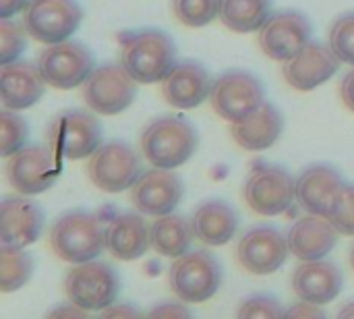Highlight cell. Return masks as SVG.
Listing matches in <instances>:
<instances>
[{"mask_svg": "<svg viewBox=\"0 0 354 319\" xmlns=\"http://www.w3.org/2000/svg\"><path fill=\"white\" fill-rule=\"evenodd\" d=\"M120 64L137 83H162L176 64V46L172 37L158 27L122 31Z\"/></svg>", "mask_w": 354, "mask_h": 319, "instance_id": "cell-1", "label": "cell"}, {"mask_svg": "<svg viewBox=\"0 0 354 319\" xmlns=\"http://www.w3.org/2000/svg\"><path fill=\"white\" fill-rule=\"evenodd\" d=\"M141 152L156 168H178L191 160L199 145L195 127L178 116H160L141 131Z\"/></svg>", "mask_w": 354, "mask_h": 319, "instance_id": "cell-2", "label": "cell"}, {"mask_svg": "<svg viewBox=\"0 0 354 319\" xmlns=\"http://www.w3.org/2000/svg\"><path fill=\"white\" fill-rule=\"evenodd\" d=\"M52 251L68 264H87L106 249V228L95 214L73 210L62 214L50 230Z\"/></svg>", "mask_w": 354, "mask_h": 319, "instance_id": "cell-3", "label": "cell"}, {"mask_svg": "<svg viewBox=\"0 0 354 319\" xmlns=\"http://www.w3.org/2000/svg\"><path fill=\"white\" fill-rule=\"evenodd\" d=\"M48 139L60 160H83L102 145V125L87 110H60L50 120Z\"/></svg>", "mask_w": 354, "mask_h": 319, "instance_id": "cell-4", "label": "cell"}, {"mask_svg": "<svg viewBox=\"0 0 354 319\" xmlns=\"http://www.w3.org/2000/svg\"><path fill=\"white\" fill-rule=\"evenodd\" d=\"M89 181L106 193L131 189L143 174L139 154L124 141L102 143L87 162Z\"/></svg>", "mask_w": 354, "mask_h": 319, "instance_id": "cell-5", "label": "cell"}, {"mask_svg": "<svg viewBox=\"0 0 354 319\" xmlns=\"http://www.w3.org/2000/svg\"><path fill=\"white\" fill-rule=\"evenodd\" d=\"M137 98V81L118 62H108L87 77L83 83V100L87 108L102 116L124 112Z\"/></svg>", "mask_w": 354, "mask_h": 319, "instance_id": "cell-6", "label": "cell"}, {"mask_svg": "<svg viewBox=\"0 0 354 319\" xmlns=\"http://www.w3.org/2000/svg\"><path fill=\"white\" fill-rule=\"evenodd\" d=\"M170 289L183 303L209 301L222 284V268L207 251L180 255L170 268Z\"/></svg>", "mask_w": 354, "mask_h": 319, "instance_id": "cell-7", "label": "cell"}, {"mask_svg": "<svg viewBox=\"0 0 354 319\" xmlns=\"http://www.w3.org/2000/svg\"><path fill=\"white\" fill-rule=\"evenodd\" d=\"M245 201L261 216L284 214L297 199V181L276 164H255L245 181Z\"/></svg>", "mask_w": 354, "mask_h": 319, "instance_id": "cell-8", "label": "cell"}, {"mask_svg": "<svg viewBox=\"0 0 354 319\" xmlns=\"http://www.w3.org/2000/svg\"><path fill=\"white\" fill-rule=\"evenodd\" d=\"M68 301L85 311H100L114 305L120 293L118 274L104 262L77 264L64 280Z\"/></svg>", "mask_w": 354, "mask_h": 319, "instance_id": "cell-9", "label": "cell"}, {"mask_svg": "<svg viewBox=\"0 0 354 319\" xmlns=\"http://www.w3.org/2000/svg\"><path fill=\"white\" fill-rule=\"evenodd\" d=\"M60 174V158L52 147L25 145L6 158V179L21 195H39L48 191Z\"/></svg>", "mask_w": 354, "mask_h": 319, "instance_id": "cell-10", "label": "cell"}, {"mask_svg": "<svg viewBox=\"0 0 354 319\" xmlns=\"http://www.w3.org/2000/svg\"><path fill=\"white\" fill-rule=\"evenodd\" d=\"M83 21V8L77 0H29L23 10L27 33L39 44L66 42Z\"/></svg>", "mask_w": 354, "mask_h": 319, "instance_id": "cell-11", "label": "cell"}, {"mask_svg": "<svg viewBox=\"0 0 354 319\" xmlns=\"http://www.w3.org/2000/svg\"><path fill=\"white\" fill-rule=\"evenodd\" d=\"M209 104L220 118L236 122L266 104V89L255 75L247 71H228L214 81Z\"/></svg>", "mask_w": 354, "mask_h": 319, "instance_id": "cell-12", "label": "cell"}, {"mask_svg": "<svg viewBox=\"0 0 354 319\" xmlns=\"http://www.w3.org/2000/svg\"><path fill=\"white\" fill-rule=\"evenodd\" d=\"M37 66L46 83L56 89H73L83 85L95 69L89 48L75 39L48 46L39 54Z\"/></svg>", "mask_w": 354, "mask_h": 319, "instance_id": "cell-13", "label": "cell"}, {"mask_svg": "<svg viewBox=\"0 0 354 319\" xmlns=\"http://www.w3.org/2000/svg\"><path fill=\"white\" fill-rule=\"evenodd\" d=\"M311 21L295 8L274 12L257 31V44L261 52L278 62L290 60L311 42Z\"/></svg>", "mask_w": 354, "mask_h": 319, "instance_id": "cell-14", "label": "cell"}, {"mask_svg": "<svg viewBox=\"0 0 354 319\" xmlns=\"http://www.w3.org/2000/svg\"><path fill=\"white\" fill-rule=\"evenodd\" d=\"M288 253V239L274 226H255L247 230L236 249L241 266L255 276L278 272L284 266Z\"/></svg>", "mask_w": 354, "mask_h": 319, "instance_id": "cell-15", "label": "cell"}, {"mask_svg": "<svg viewBox=\"0 0 354 319\" xmlns=\"http://www.w3.org/2000/svg\"><path fill=\"white\" fill-rule=\"evenodd\" d=\"M185 195L183 181L166 168H153L131 187V203L137 212L153 218L172 214Z\"/></svg>", "mask_w": 354, "mask_h": 319, "instance_id": "cell-16", "label": "cell"}, {"mask_svg": "<svg viewBox=\"0 0 354 319\" xmlns=\"http://www.w3.org/2000/svg\"><path fill=\"white\" fill-rule=\"evenodd\" d=\"M340 62L330 44L309 42L299 54L284 62V79L297 91H311L330 81L338 73Z\"/></svg>", "mask_w": 354, "mask_h": 319, "instance_id": "cell-17", "label": "cell"}, {"mask_svg": "<svg viewBox=\"0 0 354 319\" xmlns=\"http://www.w3.org/2000/svg\"><path fill=\"white\" fill-rule=\"evenodd\" d=\"M212 77L197 60H178L162 79V98L176 110H191L205 102L212 93Z\"/></svg>", "mask_w": 354, "mask_h": 319, "instance_id": "cell-18", "label": "cell"}, {"mask_svg": "<svg viewBox=\"0 0 354 319\" xmlns=\"http://www.w3.org/2000/svg\"><path fill=\"white\" fill-rule=\"evenodd\" d=\"M41 226H44L41 208L35 201L27 199V195L6 197L0 203V245L2 247L25 249L33 245L39 239Z\"/></svg>", "mask_w": 354, "mask_h": 319, "instance_id": "cell-19", "label": "cell"}, {"mask_svg": "<svg viewBox=\"0 0 354 319\" xmlns=\"http://www.w3.org/2000/svg\"><path fill=\"white\" fill-rule=\"evenodd\" d=\"M344 185L336 168L330 164H313L297 179V201L307 214L328 218Z\"/></svg>", "mask_w": 354, "mask_h": 319, "instance_id": "cell-20", "label": "cell"}, {"mask_svg": "<svg viewBox=\"0 0 354 319\" xmlns=\"http://www.w3.org/2000/svg\"><path fill=\"white\" fill-rule=\"evenodd\" d=\"M46 79L31 60H15L0 66V102L8 110H25L39 102L46 89Z\"/></svg>", "mask_w": 354, "mask_h": 319, "instance_id": "cell-21", "label": "cell"}, {"mask_svg": "<svg viewBox=\"0 0 354 319\" xmlns=\"http://www.w3.org/2000/svg\"><path fill=\"white\" fill-rule=\"evenodd\" d=\"M338 228L326 216L309 214L297 220L288 233V249L301 262L324 259L338 245Z\"/></svg>", "mask_w": 354, "mask_h": 319, "instance_id": "cell-22", "label": "cell"}, {"mask_svg": "<svg viewBox=\"0 0 354 319\" xmlns=\"http://www.w3.org/2000/svg\"><path fill=\"white\" fill-rule=\"evenodd\" d=\"M284 131V118L274 104H261L251 114L230 122L232 139L247 152H263L272 147Z\"/></svg>", "mask_w": 354, "mask_h": 319, "instance_id": "cell-23", "label": "cell"}, {"mask_svg": "<svg viewBox=\"0 0 354 319\" xmlns=\"http://www.w3.org/2000/svg\"><path fill=\"white\" fill-rule=\"evenodd\" d=\"M292 289L305 303L326 305L332 303L342 291V272L326 259L305 262L295 270Z\"/></svg>", "mask_w": 354, "mask_h": 319, "instance_id": "cell-24", "label": "cell"}, {"mask_svg": "<svg viewBox=\"0 0 354 319\" xmlns=\"http://www.w3.org/2000/svg\"><path fill=\"white\" fill-rule=\"evenodd\" d=\"M149 228L139 214L124 212L106 224V249L120 262H133L147 253Z\"/></svg>", "mask_w": 354, "mask_h": 319, "instance_id": "cell-25", "label": "cell"}, {"mask_svg": "<svg viewBox=\"0 0 354 319\" xmlns=\"http://www.w3.org/2000/svg\"><path fill=\"white\" fill-rule=\"evenodd\" d=\"M191 228L195 239L209 247H222L236 235L239 218L236 212L222 199L203 201L191 218Z\"/></svg>", "mask_w": 354, "mask_h": 319, "instance_id": "cell-26", "label": "cell"}, {"mask_svg": "<svg viewBox=\"0 0 354 319\" xmlns=\"http://www.w3.org/2000/svg\"><path fill=\"white\" fill-rule=\"evenodd\" d=\"M193 228L191 222H187L183 216H162L149 226V239L151 247L166 257L178 259L180 255L189 253L191 241H193Z\"/></svg>", "mask_w": 354, "mask_h": 319, "instance_id": "cell-27", "label": "cell"}, {"mask_svg": "<svg viewBox=\"0 0 354 319\" xmlns=\"http://www.w3.org/2000/svg\"><path fill=\"white\" fill-rule=\"evenodd\" d=\"M270 17L272 0H220V21L230 31H259Z\"/></svg>", "mask_w": 354, "mask_h": 319, "instance_id": "cell-28", "label": "cell"}, {"mask_svg": "<svg viewBox=\"0 0 354 319\" xmlns=\"http://www.w3.org/2000/svg\"><path fill=\"white\" fill-rule=\"evenodd\" d=\"M33 272L29 253L15 247H0V291L15 293L27 284Z\"/></svg>", "mask_w": 354, "mask_h": 319, "instance_id": "cell-29", "label": "cell"}, {"mask_svg": "<svg viewBox=\"0 0 354 319\" xmlns=\"http://www.w3.org/2000/svg\"><path fill=\"white\" fill-rule=\"evenodd\" d=\"M172 12L185 27H205L220 17V0H172Z\"/></svg>", "mask_w": 354, "mask_h": 319, "instance_id": "cell-30", "label": "cell"}, {"mask_svg": "<svg viewBox=\"0 0 354 319\" xmlns=\"http://www.w3.org/2000/svg\"><path fill=\"white\" fill-rule=\"evenodd\" d=\"M27 122L17 110L4 108L0 112V156L8 158L25 147L27 143Z\"/></svg>", "mask_w": 354, "mask_h": 319, "instance_id": "cell-31", "label": "cell"}, {"mask_svg": "<svg viewBox=\"0 0 354 319\" xmlns=\"http://www.w3.org/2000/svg\"><path fill=\"white\" fill-rule=\"evenodd\" d=\"M328 44L336 56L354 66V10L342 12L328 31Z\"/></svg>", "mask_w": 354, "mask_h": 319, "instance_id": "cell-32", "label": "cell"}, {"mask_svg": "<svg viewBox=\"0 0 354 319\" xmlns=\"http://www.w3.org/2000/svg\"><path fill=\"white\" fill-rule=\"evenodd\" d=\"M27 27L25 23L12 19H0V64L19 60L27 48Z\"/></svg>", "mask_w": 354, "mask_h": 319, "instance_id": "cell-33", "label": "cell"}, {"mask_svg": "<svg viewBox=\"0 0 354 319\" xmlns=\"http://www.w3.org/2000/svg\"><path fill=\"white\" fill-rule=\"evenodd\" d=\"M328 218L340 235L354 237V185H344Z\"/></svg>", "mask_w": 354, "mask_h": 319, "instance_id": "cell-34", "label": "cell"}, {"mask_svg": "<svg viewBox=\"0 0 354 319\" xmlns=\"http://www.w3.org/2000/svg\"><path fill=\"white\" fill-rule=\"evenodd\" d=\"M284 313L286 311H282V305L274 297L257 295L243 301L236 319H284Z\"/></svg>", "mask_w": 354, "mask_h": 319, "instance_id": "cell-35", "label": "cell"}, {"mask_svg": "<svg viewBox=\"0 0 354 319\" xmlns=\"http://www.w3.org/2000/svg\"><path fill=\"white\" fill-rule=\"evenodd\" d=\"M145 319H195L193 313L189 311L187 305L183 303H174V301H168V303H160L156 305Z\"/></svg>", "mask_w": 354, "mask_h": 319, "instance_id": "cell-36", "label": "cell"}, {"mask_svg": "<svg viewBox=\"0 0 354 319\" xmlns=\"http://www.w3.org/2000/svg\"><path fill=\"white\" fill-rule=\"evenodd\" d=\"M284 319H328L326 318V313L317 307V305H313V303H297V305H292L286 313H284Z\"/></svg>", "mask_w": 354, "mask_h": 319, "instance_id": "cell-37", "label": "cell"}, {"mask_svg": "<svg viewBox=\"0 0 354 319\" xmlns=\"http://www.w3.org/2000/svg\"><path fill=\"white\" fill-rule=\"evenodd\" d=\"M100 319H145L133 305H112L104 309Z\"/></svg>", "mask_w": 354, "mask_h": 319, "instance_id": "cell-38", "label": "cell"}, {"mask_svg": "<svg viewBox=\"0 0 354 319\" xmlns=\"http://www.w3.org/2000/svg\"><path fill=\"white\" fill-rule=\"evenodd\" d=\"M46 319H93L85 309L77 307V305H62L56 307Z\"/></svg>", "mask_w": 354, "mask_h": 319, "instance_id": "cell-39", "label": "cell"}, {"mask_svg": "<svg viewBox=\"0 0 354 319\" xmlns=\"http://www.w3.org/2000/svg\"><path fill=\"white\" fill-rule=\"evenodd\" d=\"M340 98H342V102H344V106L354 112V69L353 71H348L346 75H344V79L340 81Z\"/></svg>", "mask_w": 354, "mask_h": 319, "instance_id": "cell-40", "label": "cell"}, {"mask_svg": "<svg viewBox=\"0 0 354 319\" xmlns=\"http://www.w3.org/2000/svg\"><path fill=\"white\" fill-rule=\"evenodd\" d=\"M29 0H0V19H10L19 10H25Z\"/></svg>", "mask_w": 354, "mask_h": 319, "instance_id": "cell-41", "label": "cell"}, {"mask_svg": "<svg viewBox=\"0 0 354 319\" xmlns=\"http://www.w3.org/2000/svg\"><path fill=\"white\" fill-rule=\"evenodd\" d=\"M336 319H354V301L353 303H346V305L340 309V313H338V318Z\"/></svg>", "mask_w": 354, "mask_h": 319, "instance_id": "cell-42", "label": "cell"}, {"mask_svg": "<svg viewBox=\"0 0 354 319\" xmlns=\"http://www.w3.org/2000/svg\"><path fill=\"white\" fill-rule=\"evenodd\" d=\"M351 266H353V270H354V247H353V251H351Z\"/></svg>", "mask_w": 354, "mask_h": 319, "instance_id": "cell-43", "label": "cell"}]
</instances>
